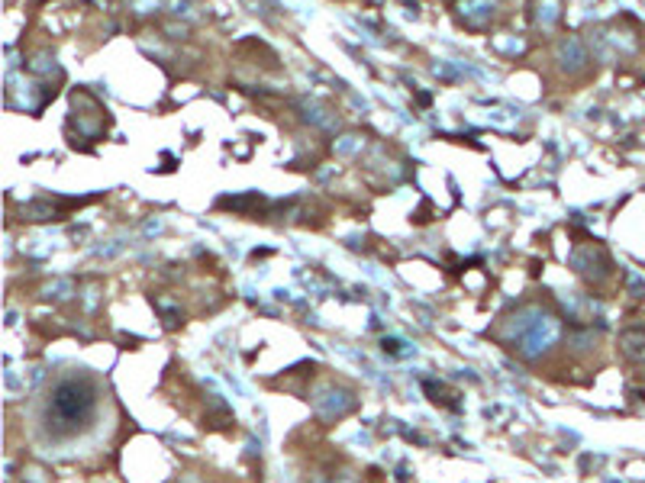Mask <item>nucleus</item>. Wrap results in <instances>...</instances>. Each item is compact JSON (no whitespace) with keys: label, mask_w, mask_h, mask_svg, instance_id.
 <instances>
[{"label":"nucleus","mask_w":645,"mask_h":483,"mask_svg":"<svg viewBox=\"0 0 645 483\" xmlns=\"http://www.w3.org/2000/svg\"><path fill=\"white\" fill-rule=\"evenodd\" d=\"M91 403H94V396L87 390V383H81V380H61L55 387V393H52V409H55V416L65 425H75L91 409Z\"/></svg>","instance_id":"1"}]
</instances>
